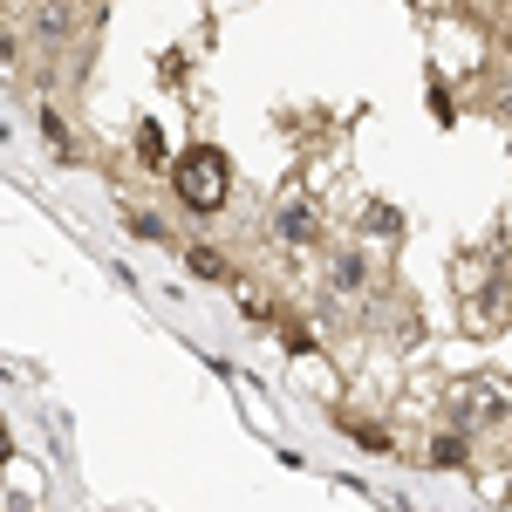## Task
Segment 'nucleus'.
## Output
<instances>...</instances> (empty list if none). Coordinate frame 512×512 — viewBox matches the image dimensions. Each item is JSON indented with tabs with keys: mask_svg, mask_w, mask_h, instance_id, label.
I'll list each match as a JSON object with an SVG mask.
<instances>
[{
	"mask_svg": "<svg viewBox=\"0 0 512 512\" xmlns=\"http://www.w3.org/2000/svg\"><path fill=\"white\" fill-rule=\"evenodd\" d=\"M171 185H178V205H192V212H219L226 192H233V171H226V151H185V158L171 164Z\"/></svg>",
	"mask_w": 512,
	"mask_h": 512,
	"instance_id": "f257e3e1",
	"label": "nucleus"
},
{
	"mask_svg": "<svg viewBox=\"0 0 512 512\" xmlns=\"http://www.w3.org/2000/svg\"><path fill=\"white\" fill-rule=\"evenodd\" d=\"M451 410H458L465 424H478V417H506L512 396H506V383H458V390H451Z\"/></svg>",
	"mask_w": 512,
	"mask_h": 512,
	"instance_id": "f03ea898",
	"label": "nucleus"
},
{
	"mask_svg": "<svg viewBox=\"0 0 512 512\" xmlns=\"http://www.w3.org/2000/svg\"><path fill=\"white\" fill-rule=\"evenodd\" d=\"M342 431L355 444H369V451H390V431H376V417H342Z\"/></svg>",
	"mask_w": 512,
	"mask_h": 512,
	"instance_id": "7ed1b4c3",
	"label": "nucleus"
},
{
	"mask_svg": "<svg viewBox=\"0 0 512 512\" xmlns=\"http://www.w3.org/2000/svg\"><path fill=\"white\" fill-rule=\"evenodd\" d=\"M185 260H192V274H205V280H219V274H226V260H219L212 246H192Z\"/></svg>",
	"mask_w": 512,
	"mask_h": 512,
	"instance_id": "20e7f679",
	"label": "nucleus"
},
{
	"mask_svg": "<svg viewBox=\"0 0 512 512\" xmlns=\"http://www.w3.org/2000/svg\"><path fill=\"white\" fill-rule=\"evenodd\" d=\"M280 233L308 239V233H315V219H308V212H301V205H280Z\"/></svg>",
	"mask_w": 512,
	"mask_h": 512,
	"instance_id": "39448f33",
	"label": "nucleus"
},
{
	"mask_svg": "<svg viewBox=\"0 0 512 512\" xmlns=\"http://www.w3.org/2000/svg\"><path fill=\"white\" fill-rule=\"evenodd\" d=\"M431 458H437V465H465V437H437Z\"/></svg>",
	"mask_w": 512,
	"mask_h": 512,
	"instance_id": "423d86ee",
	"label": "nucleus"
},
{
	"mask_svg": "<svg viewBox=\"0 0 512 512\" xmlns=\"http://www.w3.org/2000/svg\"><path fill=\"white\" fill-rule=\"evenodd\" d=\"M137 144H144V158H151V164L164 158V137H158V123H144V130H137Z\"/></svg>",
	"mask_w": 512,
	"mask_h": 512,
	"instance_id": "0eeeda50",
	"label": "nucleus"
},
{
	"mask_svg": "<svg viewBox=\"0 0 512 512\" xmlns=\"http://www.w3.org/2000/svg\"><path fill=\"white\" fill-rule=\"evenodd\" d=\"M362 280V260H335V287H355Z\"/></svg>",
	"mask_w": 512,
	"mask_h": 512,
	"instance_id": "6e6552de",
	"label": "nucleus"
},
{
	"mask_svg": "<svg viewBox=\"0 0 512 512\" xmlns=\"http://www.w3.org/2000/svg\"><path fill=\"white\" fill-rule=\"evenodd\" d=\"M0 458H7V431H0Z\"/></svg>",
	"mask_w": 512,
	"mask_h": 512,
	"instance_id": "1a4fd4ad",
	"label": "nucleus"
}]
</instances>
